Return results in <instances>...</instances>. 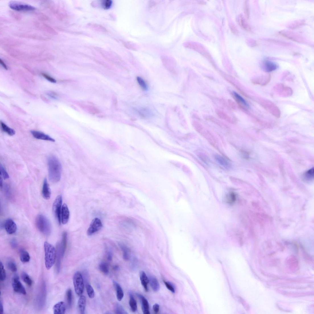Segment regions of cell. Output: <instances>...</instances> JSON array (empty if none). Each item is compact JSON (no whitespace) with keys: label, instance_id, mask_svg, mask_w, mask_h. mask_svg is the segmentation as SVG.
<instances>
[{"label":"cell","instance_id":"obj_1","mask_svg":"<svg viewBox=\"0 0 314 314\" xmlns=\"http://www.w3.org/2000/svg\"><path fill=\"white\" fill-rule=\"evenodd\" d=\"M49 179L54 183L60 181L61 176L62 166L61 163L56 157L50 156L48 159Z\"/></svg>","mask_w":314,"mask_h":314},{"label":"cell","instance_id":"obj_2","mask_svg":"<svg viewBox=\"0 0 314 314\" xmlns=\"http://www.w3.org/2000/svg\"><path fill=\"white\" fill-rule=\"evenodd\" d=\"M45 253V264L47 269L52 267L56 261V251L54 247L47 242L44 244Z\"/></svg>","mask_w":314,"mask_h":314},{"label":"cell","instance_id":"obj_3","mask_svg":"<svg viewBox=\"0 0 314 314\" xmlns=\"http://www.w3.org/2000/svg\"><path fill=\"white\" fill-rule=\"evenodd\" d=\"M35 225L39 231L46 236H49L51 233V223L49 220L42 214L37 216L35 220Z\"/></svg>","mask_w":314,"mask_h":314},{"label":"cell","instance_id":"obj_4","mask_svg":"<svg viewBox=\"0 0 314 314\" xmlns=\"http://www.w3.org/2000/svg\"><path fill=\"white\" fill-rule=\"evenodd\" d=\"M73 282L76 294L78 296H81L84 292V284L83 276L79 272L77 271L75 273Z\"/></svg>","mask_w":314,"mask_h":314},{"label":"cell","instance_id":"obj_5","mask_svg":"<svg viewBox=\"0 0 314 314\" xmlns=\"http://www.w3.org/2000/svg\"><path fill=\"white\" fill-rule=\"evenodd\" d=\"M62 198L61 195H59L55 199L53 206V214L59 224L60 225L61 221V212Z\"/></svg>","mask_w":314,"mask_h":314},{"label":"cell","instance_id":"obj_6","mask_svg":"<svg viewBox=\"0 0 314 314\" xmlns=\"http://www.w3.org/2000/svg\"><path fill=\"white\" fill-rule=\"evenodd\" d=\"M278 33L282 36L294 42L303 44H305L306 42L304 38L292 31L282 30L280 31Z\"/></svg>","mask_w":314,"mask_h":314},{"label":"cell","instance_id":"obj_7","mask_svg":"<svg viewBox=\"0 0 314 314\" xmlns=\"http://www.w3.org/2000/svg\"><path fill=\"white\" fill-rule=\"evenodd\" d=\"M102 226V223L100 219L97 218H94L88 229L87 235L89 236H91L99 231Z\"/></svg>","mask_w":314,"mask_h":314},{"label":"cell","instance_id":"obj_8","mask_svg":"<svg viewBox=\"0 0 314 314\" xmlns=\"http://www.w3.org/2000/svg\"><path fill=\"white\" fill-rule=\"evenodd\" d=\"M9 6L11 9L17 11H29L35 9V8L33 6L15 2H10Z\"/></svg>","mask_w":314,"mask_h":314},{"label":"cell","instance_id":"obj_9","mask_svg":"<svg viewBox=\"0 0 314 314\" xmlns=\"http://www.w3.org/2000/svg\"><path fill=\"white\" fill-rule=\"evenodd\" d=\"M12 286L14 291L17 293L26 295V292L24 286L19 280L18 277L15 276L13 278Z\"/></svg>","mask_w":314,"mask_h":314},{"label":"cell","instance_id":"obj_10","mask_svg":"<svg viewBox=\"0 0 314 314\" xmlns=\"http://www.w3.org/2000/svg\"><path fill=\"white\" fill-rule=\"evenodd\" d=\"M4 226L8 234H12L16 232L17 225L12 219L10 218L7 219L5 221Z\"/></svg>","mask_w":314,"mask_h":314},{"label":"cell","instance_id":"obj_11","mask_svg":"<svg viewBox=\"0 0 314 314\" xmlns=\"http://www.w3.org/2000/svg\"><path fill=\"white\" fill-rule=\"evenodd\" d=\"M31 133L35 138L39 140H42L55 142V140L49 135L45 134L44 133L40 131H32Z\"/></svg>","mask_w":314,"mask_h":314},{"label":"cell","instance_id":"obj_12","mask_svg":"<svg viewBox=\"0 0 314 314\" xmlns=\"http://www.w3.org/2000/svg\"><path fill=\"white\" fill-rule=\"evenodd\" d=\"M70 213L68 207L66 204H64L62 207L61 221L63 224H66L69 220Z\"/></svg>","mask_w":314,"mask_h":314},{"label":"cell","instance_id":"obj_13","mask_svg":"<svg viewBox=\"0 0 314 314\" xmlns=\"http://www.w3.org/2000/svg\"><path fill=\"white\" fill-rule=\"evenodd\" d=\"M38 294V305L41 307H42L44 304L46 296V286L45 284H43L42 285L40 292H39Z\"/></svg>","mask_w":314,"mask_h":314},{"label":"cell","instance_id":"obj_14","mask_svg":"<svg viewBox=\"0 0 314 314\" xmlns=\"http://www.w3.org/2000/svg\"><path fill=\"white\" fill-rule=\"evenodd\" d=\"M278 67L277 65L274 62L268 60L264 61L263 64V68L265 71L271 72L275 70Z\"/></svg>","mask_w":314,"mask_h":314},{"label":"cell","instance_id":"obj_15","mask_svg":"<svg viewBox=\"0 0 314 314\" xmlns=\"http://www.w3.org/2000/svg\"><path fill=\"white\" fill-rule=\"evenodd\" d=\"M42 195L43 197L46 200L50 199L51 195V192L47 181L46 179L44 180L42 187Z\"/></svg>","mask_w":314,"mask_h":314},{"label":"cell","instance_id":"obj_16","mask_svg":"<svg viewBox=\"0 0 314 314\" xmlns=\"http://www.w3.org/2000/svg\"><path fill=\"white\" fill-rule=\"evenodd\" d=\"M54 314H63L66 311V305L64 302L61 301L55 305L53 307Z\"/></svg>","mask_w":314,"mask_h":314},{"label":"cell","instance_id":"obj_17","mask_svg":"<svg viewBox=\"0 0 314 314\" xmlns=\"http://www.w3.org/2000/svg\"><path fill=\"white\" fill-rule=\"evenodd\" d=\"M237 20L239 25L242 29L247 31L251 30V27L242 15L241 14L239 15Z\"/></svg>","mask_w":314,"mask_h":314},{"label":"cell","instance_id":"obj_18","mask_svg":"<svg viewBox=\"0 0 314 314\" xmlns=\"http://www.w3.org/2000/svg\"><path fill=\"white\" fill-rule=\"evenodd\" d=\"M137 296L141 299L143 313L144 314H150L149 305L148 300L146 298L140 294H137Z\"/></svg>","mask_w":314,"mask_h":314},{"label":"cell","instance_id":"obj_19","mask_svg":"<svg viewBox=\"0 0 314 314\" xmlns=\"http://www.w3.org/2000/svg\"><path fill=\"white\" fill-rule=\"evenodd\" d=\"M86 303V297L83 296H80L78 300V310L81 314H84Z\"/></svg>","mask_w":314,"mask_h":314},{"label":"cell","instance_id":"obj_20","mask_svg":"<svg viewBox=\"0 0 314 314\" xmlns=\"http://www.w3.org/2000/svg\"><path fill=\"white\" fill-rule=\"evenodd\" d=\"M140 279L141 283L146 291H148V285L149 282V278L146 274L143 271H142L140 274Z\"/></svg>","mask_w":314,"mask_h":314},{"label":"cell","instance_id":"obj_21","mask_svg":"<svg viewBox=\"0 0 314 314\" xmlns=\"http://www.w3.org/2000/svg\"><path fill=\"white\" fill-rule=\"evenodd\" d=\"M19 256L21 261L23 263L29 262L30 260V255L28 252L24 249H21L19 252Z\"/></svg>","mask_w":314,"mask_h":314},{"label":"cell","instance_id":"obj_22","mask_svg":"<svg viewBox=\"0 0 314 314\" xmlns=\"http://www.w3.org/2000/svg\"><path fill=\"white\" fill-rule=\"evenodd\" d=\"M149 282H150L151 288L154 291L157 292L160 290V286L159 282L156 278L154 277L151 276L149 278Z\"/></svg>","mask_w":314,"mask_h":314},{"label":"cell","instance_id":"obj_23","mask_svg":"<svg viewBox=\"0 0 314 314\" xmlns=\"http://www.w3.org/2000/svg\"><path fill=\"white\" fill-rule=\"evenodd\" d=\"M215 158L217 162L224 167L226 169H229L230 168V164L222 156L216 155L215 156Z\"/></svg>","mask_w":314,"mask_h":314},{"label":"cell","instance_id":"obj_24","mask_svg":"<svg viewBox=\"0 0 314 314\" xmlns=\"http://www.w3.org/2000/svg\"><path fill=\"white\" fill-rule=\"evenodd\" d=\"M113 283L116 289L117 299L119 301H120L122 300L124 296L123 290L121 286L117 282L113 281Z\"/></svg>","mask_w":314,"mask_h":314},{"label":"cell","instance_id":"obj_25","mask_svg":"<svg viewBox=\"0 0 314 314\" xmlns=\"http://www.w3.org/2000/svg\"><path fill=\"white\" fill-rule=\"evenodd\" d=\"M1 125L2 130L10 136H13L15 133V131L13 129L11 128L5 123L1 122Z\"/></svg>","mask_w":314,"mask_h":314},{"label":"cell","instance_id":"obj_26","mask_svg":"<svg viewBox=\"0 0 314 314\" xmlns=\"http://www.w3.org/2000/svg\"><path fill=\"white\" fill-rule=\"evenodd\" d=\"M120 247L123 252V256L124 259L125 261H128L129 258V251L127 246L122 244L120 243Z\"/></svg>","mask_w":314,"mask_h":314},{"label":"cell","instance_id":"obj_27","mask_svg":"<svg viewBox=\"0 0 314 314\" xmlns=\"http://www.w3.org/2000/svg\"><path fill=\"white\" fill-rule=\"evenodd\" d=\"M305 21L303 20L297 21L294 22L288 26V28L291 29L295 30L300 28L305 24Z\"/></svg>","mask_w":314,"mask_h":314},{"label":"cell","instance_id":"obj_28","mask_svg":"<svg viewBox=\"0 0 314 314\" xmlns=\"http://www.w3.org/2000/svg\"><path fill=\"white\" fill-rule=\"evenodd\" d=\"M7 267L11 272H16L17 270V267L15 262L13 260L9 259L6 262Z\"/></svg>","mask_w":314,"mask_h":314},{"label":"cell","instance_id":"obj_29","mask_svg":"<svg viewBox=\"0 0 314 314\" xmlns=\"http://www.w3.org/2000/svg\"><path fill=\"white\" fill-rule=\"evenodd\" d=\"M129 304L133 312H135L137 309V302L135 299L132 294H129Z\"/></svg>","mask_w":314,"mask_h":314},{"label":"cell","instance_id":"obj_30","mask_svg":"<svg viewBox=\"0 0 314 314\" xmlns=\"http://www.w3.org/2000/svg\"><path fill=\"white\" fill-rule=\"evenodd\" d=\"M236 199V195L234 192H230L227 195L226 197V202L230 204L235 203Z\"/></svg>","mask_w":314,"mask_h":314},{"label":"cell","instance_id":"obj_31","mask_svg":"<svg viewBox=\"0 0 314 314\" xmlns=\"http://www.w3.org/2000/svg\"><path fill=\"white\" fill-rule=\"evenodd\" d=\"M66 299L68 307L70 308L72 307L73 300V294L71 289L69 288L67 291L66 293Z\"/></svg>","mask_w":314,"mask_h":314},{"label":"cell","instance_id":"obj_32","mask_svg":"<svg viewBox=\"0 0 314 314\" xmlns=\"http://www.w3.org/2000/svg\"><path fill=\"white\" fill-rule=\"evenodd\" d=\"M234 96L235 100L238 104L246 106H248L245 100L238 94L234 92Z\"/></svg>","mask_w":314,"mask_h":314},{"label":"cell","instance_id":"obj_33","mask_svg":"<svg viewBox=\"0 0 314 314\" xmlns=\"http://www.w3.org/2000/svg\"><path fill=\"white\" fill-rule=\"evenodd\" d=\"M22 278L25 283L29 286L32 285V281L28 274L25 272H22L21 275Z\"/></svg>","mask_w":314,"mask_h":314},{"label":"cell","instance_id":"obj_34","mask_svg":"<svg viewBox=\"0 0 314 314\" xmlns=\"http://www.w3.org/2000/svg\"><path fill=\"white\" fill-rule=\"evenodd\" d=\"M137 83H138L141 88H142L144 91H147L148 90V85L146 82L143 79V78L138 77L137 78Z\"/></svg>","mask_w":314,"mask_h":314},{"label":"cell","instance_id":"obj_35","mask_svg":"<svg viewBox=\"0 0 314 314\" xmlns=\"http://www.w3.org/2000/svg\"><path fill=\"white\" fill-rule=\"evenodd\" d=\"M267 41L269 42L273 43V44H276L288 47L290 46V44L284 41L276 40V39H268Z\"/></svg>","mask_w":314,"mask_h":314},{"label":"cell","instance_id":"obj_36","mask_svg":"<svg viewBox=\"0 0 314 314\" xmlns=\"http://www.w3.org/2000/svg\"><path fill=\"white\" fill-rule=\"evenodd\" d=\"M99 269L101 271L105 274H107L109 272L108 266L107 263L105 262H102L99 266Z\"/></svg>","mask_w":314,"mask_h":314},{"label":"cell","instance_id":"obj_37","mask_svg":"<svg viewBox=\"0 0 314 314\" xmlns=\"http://www.w3.org/2000/svg\"><path fill=\"white\" fill-rule=\"evenodd\" d=\"M115 311L116 314H127L128 313L122 306L119 303H117L115 305Z\"/></svg>","mask_w":314,"mask_h":314},{"label":"cell","instance_id":"obj_38","mask_svg":"<svg viewBox=\"0 0 314 314\" xmlns=\"http://www.w3.org/2000/svg\"><path fill=\"white\" fill-rule=\"evenodd\" d=\"M86 288L89 297L91 299H93L95 296V292L92 286L89 284H86Z\"/></svg>","mask_w":314,"mask_h":314},{"label":"cell","instance_id":"obj_39","mask_svg":"<svg viewBox=\"0 0 314 314\" xmlns=\"http://www.w3.org/2000/svg\"><path fill=\"white\" fill-rule=\"evenodd\" d=\"M6 278V273L3 265L1 262L0 263V280H5Z\"/></svg>","mask_w":314,"mask_h":314},{"label":"cell","instance_id":"obj_40","mask_svg":"<svg viewBox=\"0 0 314 314\" xmlns=\"http://www.w3.org/2000/svg\"><path fill=\"white\" fill-rule=\"evenodd\" d=\"M244 11L245 16L247 19H249L250 17V9L248 1H246L245 3L244 6Z\"/></svg>","mask_w":314,"mask_h":314},{"label":"cell","instance_id":"obj_41","mask_svg":"<svg viewBox=\"0 0 314 314\" xmlns=\"http://www.w3.org/2000/svg\"><path fill=\"white\" fill-rule=\"evenodd\" d=\"M0 168H1V175L2 177L4 179H8L9 178V176L5 170L4 167L1 164L0 165Z\"/></svg>","mask_w":314,"mask_h":314},{"label":"cell","instance_id":"obj_42","mask_svg":"<svg viewBox=\"0 0 314 314\" xmlns=\"http://www.w3.org/2000/svg\"><path fill=\"white\" fill-rule=\"evenodd\" d=\"M216 113L220 118L228 121L230 120V117L225 113L219 111H217Z\"/></svg>","mask_w":314,"mask_h":314},{"label":"cell","instance_id":"obj_43","mask_svg":"<svg viewBox=\"0 0 314 314\" xmlns=\"http://www.w3.org/2000/svg\"><path fill=\"white\" fill-rule=\"evenodd\" d=\"M313 168H311L306 173L304 176L305 179L311 180L313 178Z\"/></svg>","mask_w":314,"mask_h":314},{"label":"cell","instance_id":"obj_44","mask_svg":"<svg viewBox=\"0 0 314 314\" xmlns=\"http://www.w3.org/2000/svg\"><path fill=\"white\" fill-rule=\"evenodd\" d=\"M230 28L231 32L234 35L237 36H238L239 34V31L236 28V27L233 23H231L230 25Z\"/></svg>","mask_w":314,"mask_h":314},{"label":"cell","instance_id":"obj_45","mask_svg":"<svg viewBox=\"0 0 314 314\" xmlns=\"http://www.w3.org/2000/svg\"><path fill=\"white\" fill-rule=\"evenodd\" d=\"M164 283L165 284L166 287L168 290H170V291L173 293H175V290L174 288V286L170 283H169L168 282H166L165 281H164Z\"/></svg>","mask_w":314,"mask_h":314},{"label":"cell","instance_id":"obj_46","mask_svg":"<svg viewBox=\"0 0 314 314\" xmlns=\"http://www.w3.org/2000/svg\"><path fill=\"white\" fill-rule=\"evenodd\" d=\"M158 1H150L148 4V9H154L158 5Z\"/></svg>","mask_w":314,"mask_h":314},{"label":"cell","instance_id":"obj_47","mask_svg":"<svg viewBox=\"0 0 314 314\" xmlns=\"http://www.w3.org/2000/svg\"><path fill=\"white\" fill-rule=\"evenodd\" d=\"M42 76L44 77L45 78L46 80H48L50 82H51V83H56V80L54 79V78H53L52 77H51L50 76L48 75L47 74L44 73H42Z\"/></svg>","mask_w":314,"mask_h":314},{"label":"cell","instance_id":"obj_48","mask_svg":"<svg viewBox=\"0 0 314 314\" xmlns=\"http://www.w3.org/2000/svg\"><path fill=\"white\" fill-rule=\"evenodd\" d=\"M112 4L111 1H104L103 2L102 6L104 9H108L109 8Z\"/></svg>","mask_w":314,"mask_h":314},{"label":"cell","instance_id":"obj_49","mask_svg":"<svg viewBox=\"0 0 314 314\" xmlns=\"http://www.w3.org/2000/svg\"><path fill=\"white\" fill-rule=\"evenodd\" d=\"M107 256L108 259L109 261H111L112 259L113 254L111 250L108 249L106 251Z\"/></svg>","mask_w":314,"mask_h":314},{"label":"cell","instance_id":"obj_50","mask_svg":"<svg viewBox=\"0 0 314 314\" xmlns=\"http://www.w3.org/2000/svg\"><path fill=\"white\" fill-rule=\"evenodd\" d=\"M148 111H147L145 109L142 110L139 112L140 114L142 115L143 117H146L147 116H148V115H150V113H149Z\"/></svg>","mask_w":314,"mask_h":314},{"label":"cell","instance_id":"obj_51","mask_svg":"<svg viewBox=\"0 0 314 314\" xmlns=\"http://www.w3.org/2000/svg\"><path fill=\"white\" fill-rule=\"evenodd\" d=\"M160 306L158 304H154L153 306V309L155 313H158L159 311Z\"/></svg>","mask_w":314,"mask_h":314},{"label":"cell","instance_id":"obj_52","mask_svg":"<svg viewBox=\"0 0 314 314\" xmlns=\"http://www.w3.org/2000/svg\"><path fill=\"white\" fill-rule=\"evenodd\" d=\"M228 103L232 108L234 110L236 108V106L235 104L233 101L229 100H228Z\"/></svg>","mask_w":314,"mask_h":314},{"label":"cell","instance_id":"obj_53","mask_svg":"<svg viewBox=\"0 0 314 314\" xmlns=\"http://www.w3.org/2000/svg\"><path fill=\"white\" fill-rule=\"evenodd\" d=\"M11 246L14 248H16L17 246V243L14 240H13L11 241Z\"/></svg>","mask_w":314,"mask_h":314},{"label":"cell","instance_id":"obj_54","mask_svg":"<svg viewBox=\"0 0 314 314\" xmlns=\"http://www.w3.org/2000/svg\"><path fill=\"white\" fill-rule=\"evenodd\" d=\"M0 307H1V308H0V309H1V310H0L1 314H2L3 313L4 309L3 304L1 300V302H0Z\"/></svg>","mask_w":314,"mask_h":314},{"label":"cell","instance_id":"obj_55","mask_svg":"<svg viewBox=\"0 0 314 314\" xmlns=\"http://www.w3.org/2000/svg\"><path fill=\"white\" fill-rule=\"evenodd\" d=\"M0 62H1V65L6 70H7L8 69V68L7 65L3 61L1 60V59L0 60Z\"/></svg>","mask_w":314,"mask_h":314},{"label":"cell","instance_id":"obj_56","mask_svg":"<svg viewBox=\"0 0 314 314\" xmlns=\"http://www.w3.org/2000/svg\"><path fill=\"white\" fill-rule=\"evenodd\" d=\"M1 180H0V184H1V189H2V188L3 186V182L2 178V176H1Z\"/></svg>","mask_w":314,"mask_h":314},{"label":"cell","instance_id":"obj_57","mask_svg":"<svg viewBox=\"0 0 314 314\" xmlns=\"http://www.w3.org/2000/svg\"><path fill=\"white\" fill-rule=\"evenodd\" d=\"M205 3V2H204L203 1H199V3L200 4H201V5L204 4Z\"/></svg>","mask_w":314,"mask_h":314},{"label":"cell","instance_id":"obj_58","mask_svg":"<svg viewBox=\"0 0 314 314\" xmlns=\"http://www.w3.org/2000/svg\"><path fill=\"white\" fill-rule=\"evenodd\" d=\"M118 268H119L117 266H115V267L114 268V269H115V270H117V269H118Z\"/></svg>","mask_w":314,"mask_h":314}]
</instances>
